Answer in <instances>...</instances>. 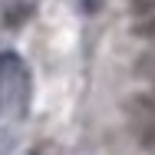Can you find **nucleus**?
<instances>
[{
	"label": "nucleus",
	"instance_id": "4",
	"mask_svg": "<svg viewBox=\"0 0 155 155\" xmlns=\"http://www.w3.org/2000/svg\"><path fill=\"white\" fill-rule=\"evenodd\" d=\"M83 7H86V10H89V13H96V10H99V7H102V0H83Z\"/></svg>",
	"mask_w": 155,
	"mask_h": 155
},
{
	"label": "nucleus",
	"instance_id": "2",
	"mask_svg": "<svg viewBox=\"0 0 155 155\" xmlns=\"http://www.w3.org/2000/svg\"><path fill=\"white\" fill-rule=\"evenodd\" d=\"M129 116H132L135 139H139L145 149H155V102L152 99H135V102L129 106Z\"/></svg>",
	"mask_w": 155,
	"mask_h": 155
},
{
	"label": "nucleus",
	"instance_id": "1",
	"mask_svg": "<svg viewBox=\"0 0 155 155\" xmlns=\"http://www.w3.org/2000/svg\"><path fill=\"white\" fill-rule=\"evenodd\" d=\"M30 109V69L17 53H0V112L23 119Z\"/></svg>",
	"mask_w": 155,
	"mask_h": 155
},
{
	"label": "nucleus",
	"instance_id": "3",
	"mask_svg": "<svg viewBox=\"0 0 155 155\" xmlns=\"http://www.w3.org/2000/svg\"><path fill=\"white\" fill-rule=\"evenodd\" d=\"M33 7H36V0H7V7H3V20H7V27H20V23H27L33 13Z\"/></svg>",
	"mask_w": 155,
	"mask_h": 155
}]
</instances>
